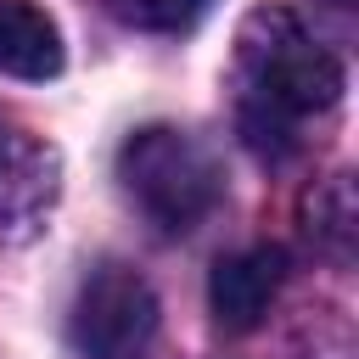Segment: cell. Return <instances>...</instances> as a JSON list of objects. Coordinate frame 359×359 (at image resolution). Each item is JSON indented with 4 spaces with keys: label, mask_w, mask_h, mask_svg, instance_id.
Returning <instances> with one entry per match:
<instances>
[{
    "label": "cell",
    "mask_w": 359,
    "mask_h": 359,
    "mask_svg": "<svg viewBox=\"0 0 359 359\" xmlns=\"http://www.w3.org/2000/svg\"><path fill=\"white\" fill-rule=\"evenodd\" d=\"M50 151L0 123V224H28L50 202Z\"/></svg>",
    "instance_id": "cell-6"
},
{
    "label": "cell",
    "mask_w": 359,
    "mask_h": 359,
    "mask_svg": "<svg viewBox=\"0 0 359 359\" xmlns=\"http://www.w3.org/2000/svg\"><path fill=\"white\" fill-rule=\"evenodd\" d=\"M118 180H123L129 202H135L163 236L196 230V224L219 208V191H224L213 151H208L196 135L174 129V123H146V129H135V135L123 140V151H118Z\"/></svg>",
    "instance_id": "cell-2"
},
{
    "label": "cell",
    "mask_w": 359,
    "mask_h": 359,
    "mask_svg": "<svg viewBox=\"0 0 359 359\" xmlns=\"http://www.w3.org/2000/svg\"><path fill=\"white\" fill-rule=\"evenodd\" d=\"M303 236L314 252H325L331 264L353 258V236H359V208H353V180L331 174L320 185H309L303 196Z\"/></svg>",
    "instance_id": "cell-7"
},
{
    "label": "cell",
    "mask_w": 359,
    "mask_h": 359,
    "mask_svg": "<svg viewBox=\"0 0 359 359\" xmlns=\"http://www.w3.org/2000/svg\"><path fill=\"white\" fill-rule=\"evenodd\" d=\"M107 11L140 34H185L213 11V0H107Z\"/></svg>",
    "instance_id": "cell-8"
},
{
    "label": "cell",
    "mask_w": 359,
    "mask_h": 359,
    "mask_svg": "<svg viewBox=\"0 0 359 359\" xmlns=\"http://www.w3.org/2000/svg\"><path fill=\"white\" fill-rule=\"evenodd\" d=\"M236 73H241V135L269 157H286L297 146V123L337 107L342 95V62L286 6H258L241 22Z\"/></svg>",
    "instance_id": "cell-1"
},
{
    "label": "cell",
    "mask_w": 359,
    "mask_h": 359,
    "mask_svg": "<svg viewBox=\"0 0 359 359\" xmlns=\"http://www.w3.org/2000/svg\"><path fill=\"white\" fill-rule=\"evenodd\" d=\"M0 73L34 84L62 73V34L34 0H0Z\"/></svg>",
    "instance_id": "cell-5"
},
{
    "label": "cell",
    "mask_w": 359,
    "mask_h": 359,
    "mask_svg": "<svg viewBox=\"0 0 359 359\" xmlns=\"http://www.w3.org/2000/svg\"><path fill=\"white\" fill-rule=\"evenodd\" d=\"M67 337L79 359H140L157 337V292L129 264H101L73 297Z\"/></svg>",
    "instance_id": "cell-3"
},
{
    "label": "cell",
    "mask_w": 359,
    "mask_h": 359,
    "mask_svg": "<svg viewBox=\"0 0 359 359\" xmlns=\"http://www.w3.org/2000/svg\"><path fill=\"white\" fill-rule=\"evenodd\" d=\"M286 275H292V258H286V247H275V241H258V247H241V252L219 258V264H213V280H208V309H213V320H219L224 331H252V325L275 309Z\"/></svg>",
    "instance_id": "cell-4"
}]
</instances>
